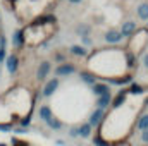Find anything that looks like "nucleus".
Listing matches in <instances>:
<instances>
[{"label": "nucleus", "instance_id": "24", "mask_svg": "<svg viewBox=\"0 0 148 146\" xmlns=\"http://www.w3.org/2000/svg\"><path fill=\"white\" fill-rule=\"evenodd\" d=\"M69 138H79V131H77V126H73L71 129H69Z\"/></svg>", "mask_w": 148, "mask_h": 146}, {"label": "nucleus", "instance_id": "23", "mask_svg": "<svg viewBox=\"0 0 148 146\" xmlns=\"http://www.w3.org/2000/svg\"><path fill=\"white\" fill-rule=\"evenodd\" d=\"M5 59V38H0V64Z\"/></svg>", "mask_w": 148, "mask_h": 146}, {"label": "nucleus", "instance_id": "18", "mask_svg": "<svg viewBox=\"0 0 148 146\" xmlns=\"http://www.w3.org/2000/svg\"><path fill=\"white\" fill-rule=\"evenodd\" d=\"M12 43H14L16 48L23 46V43H24V33H23V31H16V33H14V38H12Z\"/></svg>", "mask_w": 148, "mask_h": 146}, {"label": "nucleus", "instance_id": "25", "mask_svg": "<svg viewBox=\"0 0 148 146\" xmlns=\"http://www.w3.org/2000/svg\"><path fill=\"white\" fill-rule=\"evenodd\" d=\"M12 145L14 146H29V143L23 141V139H17V138H12Z\"/></svg>", "mask_w": 148, "mask_h": 146}, {"label": "nucleus", "instance_id": "29", "mask_svg": "<svg viewBox=\"0 0 148 146\" xmlns=\"http://www.w3.org/2000/svg\"><path fill=\"white\" fill-rule=\"evenodd\" d=\"M83 41H84V45H91V40H90V36H83Z\"/></svg>", "mask_w": 148, "mask_h": 146}, {"label": "nucleus", "instance_id": "11", "mask_svg": "<svg viewBox=\"0 0 148 146\" xmlns=\"http://www.w3.org/2000/svg\"><path fill=\"white\" fill-rule=\"evenodd\" d=\"M134 129L140 131V132L147 131L148 129V113H141V115L138 117V120L134 122Z\"/></svg>", "mask_w": 148, "mask_h": 146}, {"label": "nucleus", "instance_id": "22", "mask_svg": "<svg viewBox=\"0 0 148 146\" xmlns=\"http://www.w3.org/2000/svg\"><path fill=\"white\" fill-rule=\"evenodd\" d=\"M29 124H31V115H26V117L19 119V126H21V127L28 129V127H29Z\"/></svg>", "mask_w": 148, "mask_h": 146}, {"label": "nucleus", "instance_id": "27", "mask_svg": "<svg viewBox=\"0 0 148 146\" xmlns=\"http://www.w3.org/2000/svg\"><path fill=\"white\" fill-rule=\"evenodd\" d=\"M110 146H131V143H129L127 139H122V141H115V143H112Z\"/></svg>", "mask_w": 148, "mask_h": 146}, {"label": "nucleus", "instance_id": "17", "mask_svg": "<svg viewBox=\"0 0 148 146\" xmlns=\"http://www.w3.org/2000/svg\"><path fill=\"white\" fill-rule=\"evenodd\" d=\"M91 138H93V146H110V143H109L98 131H97L95 136H91Z\"/></svg>", "mask_w": 148, "mask_h": 146}, {"label": "nucleus", "instance_id": "31", "mask_svg": "<svg viewBox=\"0 0 148 146\" xmlns=\"http://www.w3.org/2000/svg\"><path fill=\"white\" fill-rule=\"evenodd\" d=\"M55 143H57V145H59V146H66V141H62V139H57Z\"/></svg>", "mask_w": 148, "mask_h": 146}, {"label": "nucleus", "instance_id": "14", "mask_svg": "<svg viewBox=\"0 0 148 146\" xmlns=\"http://www.w3.org/2000/svg\"><path fill=\"white\" fill-rule=\"evenodd\" d=\"M79 76H81V81H83V83H86L88 86H93V84H97V83H98V81H97V76H95L93 72L83 71Z\"/></svg>", "mask_w": 148, "mask_h": 146}, {"label": "nucleus", "instance_id": "33", "mask_svg": "<svg viewBox=\"0 0 148 146\" xmlns=\"http://www.w3.org/2000/svg\"><path fill=\"white\" fill-rule=\"evenodd\" d=\"M0 146H7V145H5V143H0Z\"/></svg>", "mask_w": 148, "mask_h": 146}, {"label": "nucleus", "instance_id": "12", "mask_svg": "<svg viewBox=\"0 0 148 146\" xmlns=\"http://www.w3.org/2000/svg\"><path fill=\"white\" fill-rule=\"evenodd\" d=\"M5 64H7V71L10 74H14L17 71V67H19V59L16 55H9L7 60H5Z\"/></svg>", "mask_w": 148, "mask_h": 146}, {"label": "nucleus", "instance_id": "32", "mask_svg": "<svg viewBox=\"0 0 148 146\" xmlns=\"http://www.w3.org/2000/svg\"><path fill=\"white\" fill-rule=\"evenodd\" d=\"M69 2H73V3H77V2H81V0H69Z\"/></svg>", "mask_w": 148, "mask_h": 146}, {"label": "nucleus", "instance_id": "13", "mask_svg": "<svg viewBox=\"0 0 148 146\" xmlns=\"http://www.w3.org/2000/svg\"><path fill=\"white\" fill-rule=\"evenodd\" d=\"M45 124H47V126H48L52 131H60V129L64 127V122H62L60 119H57L55 115H52V117H50V119H48Z\"/></svg>", "mask_w": 148, "mask_h": 146}, {"label": "nucleus", "instance_id": "1", "mask_svg": "<svg viewBox=\"0 0 148 146\" xmlns=\"http://www.w3.org/2000/svg\"><path fill=\"white\" fill-rule=\"evenodd\" d=\"M134 36L136 38L131 40V50H129V52H133L134 55H138V53L145 48V43H147V29H143V31H136Z\"/></svg>", "mask_w": 148, "mask_h": 146}, {"label": "nucleus", "instance_id": "20", "mask_svg": "<svg viewBox=\"0 0 148 146\" xmlns=\"http://www.w3.org/2000/svg\"><path fill=\"white\" fill-rule=\"evenodd\" d=\"M138 16H140V19L148 21V3H141L138 7Z\"/></svg>", "mask_w": 148, "mask_h": 146}, {"label": "nucleus", "instance_id": "4", "mask_svg": "<svg viewBox=\"0 0 148 146\" xmlns=\"http://www.w3.org/2000/svg\"><path fill=\"white\" fill-rule=\"evenodd\" d=\"M136 31H138L136 23H133V21H126V23H122V28H121V35H122V36H133Z\"/></svg>", "mask_w": 148, "mask_h": 146}, {"label": "nucleus", "instance_id": "21", "mask_svg": "<svg viewBox=\"0 0 148 146\" xmlns=\"http://www.w3.org/2000/svg\"><path fill=\"white\" fill-rule=\"evenodd\" d=\"M127 93H131V95H141V93H143V86H141V84L133 83V84H131V88L127 89Z\"/></svg>", "mask_w": 148, "mask_h": 146}, {"label": "nucleus", "instance_id": "30", "mask_svg": "<svg viewBox=\"0 0 148 146\" xmlns=\"http://www.w3.org/2000/svg\"><path fill=\"white\" fill-rule=\"evenodd\" d=\"M143 64H145V67L148 69V53H145V57H143Z\"/></svg>", "mask_w": 148, "mask_h": 146}, {"label": "nucleus", "instance_id": "19", "mask_svg": "<svg viewBox=\"0 0 148 146\" xmlns=\"http://www.w3.org/2000/svg\"><path fill=\"white\" fill-rule=\"evenodd\" d=\"M71 53H73V55H76V57H84L88 52H86V48H84V46L73 45V46H71Z\"/></svg>", "mask_w": 148, "mask_h": 146}, {"label": "nucleus", "instance_id": "15", "mask_svg": "<svg viewBox=\"0 0 148 146\" xmlns=\"http://www.w3.org/2000/svg\"><path fill=\"white\" fill-rule=\"evenodd\" d=\"M121 40H122L121 31H115V29L107 31V35H105V41H107V43H119Z\"/></svg>", "mask_w": 148, "mask_h": 146}, {"label": "nucleus", "instance_id": "3", "mask_svg": "<svg viewBox=\"0 0 148 146\" xmlns=\"http://www.w3.org/2000/svg\"><path fill=\"white\" fill-rule=\"evenodd\" d=\"M127 95H129V93H127V89H121V91L115 95V98L112 100V103H110V105H112V110H119V108H121V107L126 103V98H127Z\"/></svg>", "mask_w": 148, "mask_h": 146}, {"label": "nucleus", "instance_id": "28", "mask_svg": "<svg viewBox=\"0 0 148 146\" xmlns=\"http://www.w3.org/2000/svg\"><path fill=\"white\" fill-rule=\"evenodd\" d=\"M141 143L148 146V129H147V131H143V132H141Z\"/></svg>", "mask_w": 148, "mask_h": 146}, {"label": "nucleus", "instance_id": "6", "mask_svg": "<svg viewBox=\"0 0 148 146\" xmlns=\"http://www.w3.org/2000/svg\"><path fill=\"white\" fill-rule=\"evenodd\" d=\"M50 71H52L50 62H41V64H40V67H38V71H36V79H38V81H45V79H47V76L50 74Z\"/></svg>", "mask_w": 148, "mask_h": 146}, {"label": "nucleus", "instance_id": "7", "mask_svg": "<svg viewBox=\"0 0 148 146\" xmlns=\"http://www.w3.org/2000/svg\"><path fill=\"white\" fill-rule=\"evenodd\" d=\"M77 131H79V138H83V139H88L93 136V127L88 122H81L77 126Z\"/></svg>", "mask_w": 148, "mask_h": 146}, {"label": "nucleus", "instance_id": "5", "mask_svg": "<svg viewBox=\"0 0 148 146\" xmlns=\"http://www.w3.org/2000/svg\"><path fill=\"white\" fill-rule=\"evenodd\" d=\"M57 88H59V79L57 77H53V79H50L47 84H45V88H43V96H52L55 91H57Z\"/></svg>", "mask_w": 148, "mask_h": 146}, {"label": "nucleus", "instance_id": "16", "mask_svg": "<svg viewBox=\"0 0 148 146\" xmlns=\"http://www.w3.org/2000/svg\"><path fill=\"white\" fill-rule=\"evenodd\" d=\"M38 113H40V119H41L43 122H47V120H48V119L53 115V112H52V108H50L48 105H41Z\"/></svg>", "mask_w": 148, "mask_h": 146}, {"label": "nucleus", "instance_id": "8", "mask_svg": "<svg viewBox=\"0 0 148 146\" xmlns=\"http://www.w3.org/2000/svg\"><path fill=\"white\" fill-rule=\"evenodd\" d=\"M112 103V93L109 91V93H105V95H102V96H98L97 98V108H102V110H105V108H109V105Z\"/></svg>", "mask_w": 148, "mask_h": 146}, {"label": "nucleus", "instance_id": "34", "mask_svg": "<svg viewBox=\"0 0 148 146\" xmlns=\"http://www.w3.org/2000/svg\"><path fill=\"white\" fill-rule=\"evenodd\" d=\"M147 24H148V23H147Z\"/></svg>", "mask_w": 148, "mask_h": 146}, {"label": "nucleus", "instance_id": "9", "mask_svg": "<svg viewBox=\"0 0 148 146\" xmlns=\"http://www.w3.org/2000/svg\"><path fill=\"white\" fill-rule=\"evenodd\" d=\"M76 72V67L73 64H60L57 69H55V74L57 76H71V74Z\"/></svg>", "mask_w": 148, "mask_h": 146}, {"label": "nucleus", "instance_id": "10", "mask_svg": "<svg viewBox=\"0 0 148 146\" xmlns=\"http://www.w3.org/2000/svg\"><path fill=\"white\" fill-rule=\"evenodd\" d=\"M91 91H93V93H95V96L98 98V96H102V95L109 93V91H110V88H109V84H107V83H97V84H93V86H91Z\"/></svg>", "mask_w": 148, "mask_h": 146}, {"label": "nucleus", "instance_id": "2", "mask_svg": "<svg viewBox=\"0 0 148 146\" xmlns=\"http://www.w3.org/2000/svg\"><path fill=\"white\" fill-rule=\"evenodd\" d=\"M105 110L102 108H95L91 113H90V120H88V124L91 126V127H98L100 124H102V120L105 119Z\"/></svg>", "mask_w": 148, "mask_h": 146}, {"label": "nucleus", "instance_id": "26", "mask_svg": "<svg viewBox=\"0 0 148 146\" xmlns=\"http://www.w3.org/2000/svg\"><path fill=\"white\" fill-rule=\"evenodd\" d=\"M77 35H81V36H88V26H77Z\"/></svg>", "mask_w": 148, "mask_h": 146}]
</instances>
